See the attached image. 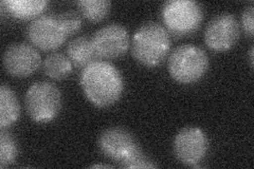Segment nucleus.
Here are the masks:
<instances>
[{
  "mask_svg": "<svg viewBox=\"0 0 254 169\" xmlns=\"http://www.w3.org/2000/svg\"><path fill=\"white\" fill-rule=\"evenodd\" d=\"M2 62L7 73L21 78L34 73L41 66L42 58L33 46L17 43L6 48Z\"/></svg>",
  "mask_w": 254,
  "mask_h": 169,
  "instance_id": "9b49d317",
  "label": "nucleus"
},
{
  "mask_svg": "<svg viewBox=\"0 0 254 169\" xmlns=\"http://www.w3.org/2000/svg\"><path fill=\"white\" fill-rule=\"evenodd\" d=\"M253 16H254V5L253 3H250L244 9L243 15H242V23L243 28L246 33L249 36H253Z\"/></svg>",
  "mask_w": 254,
  "mask_h": 169,
  "instance_id": "aec40b11",
  "label": "nucleus"
},
{
  "mask_svg": "<svg viewBox=\"0 0 254 169\" xmlns=\"http://www.w3.org/2000/svg\"><path fill=\"white\" fill-rule=\"evenodd\" d=\"M209 68V57L206 53L195 45L177 47L168 61L171 76L181 84H192L199 80Z\"/></svg>",
  "mask_w": 254,
  "mask_h": 169,
  "instance_id": "7ed1b4c3",
  "label": "nucleus"
},
{
  "mask_svg": "<svg viewBox=\"0 0 254 169\" xmlns=\"http://www.w3.org/2000/svg\"><path fill=\"white\" fill-rule=\"evenodd\" d=\"M209 141L203 130L198 127H186L174 140V154L182 164L197 166L208 154Z\"/></svg>",
  "mask_w": 254,
  "mask_h": 169,
  "instance_id": "0eeeda50",
  "label": "nucleus"
},
{
  "mask_svg": "<svg viewBox=\"0 0 254 169\" xmlns=\"http://www.w3.org/2000/svg\"><path fill=\"white\" fill-rule=\"evenodd\" d=\"M20 116V106L16 94L9 86L0 87V126L1 129L11 126Z\"/></svg>",
  "mask_w": 254,
  "mask_h": 169,
  "instance_id": "4468645a",
  "label": "nucleus"
},
{
  "mask_svg": "<svg viewBox=\"0 0 254 169\" xmlns=\"http://www.w3.org/2000/svg\"><path fill=\"white\" fill-rule=\"evenodd\" d=\"M253 46L250 48V65H251V68H253V63H254V61H253Z\"/></svg>",
  "mask_w": 254,
  "mask_h": 169,
  "instance_id": "4be33fe9",
  "label": "nucleus"
},
{
  "mask_svg": "<svg viewBox=\"0 0 254 169\" xmlns=\"http://www.w3.org/2000/svg\"><path fill=\"white\" fill-rule=\"evenodd\" d=\"M161 14L165 26L177 35L196 31L203 18L201 5L193 0H169L163 4Z\"/></svg>",
  "mask_w": 254,
  "mask_h": 169,
  "instance_id": "39448f33",
  "label": "nucleus"
},
{
  "mask_svg": "<svg viewBox=\"0 0 254 169\" xmlns=\"http://www.w3.org/2000/svg\"><path fill=\"white\" fill-rule=\"evenodd\" d=\"M90 167L91 168H110L111 166L110 165H104V164H95V165H92Z\"/></svg>",
  "mask_w": 254,
  "mask_h": 169,
  "instance_id": "412c9836",
  "label": "nucleus"
},
{
  "mask_svg": "<svg viewBox=\"0 0 254 169\" xmlns=\"http://www.w3.org/2000/svg\"><path fill=\"white\" fill-rule=\"evenodd\" d=\"M18 155V146L13 135L4 129L0 132V167L12 164Z\"/></svg>",
  "mask_w": 254,
  "mask_h": 169,
  "instance_id": "f3484780",
  "label": "nucleus"
},
{
  "mask_svg": "<svg viewBox=\"0 0 254 169\" xmlns=\"http://www.w3.org/2000/svg\"><path fill=\"white\" fill-rule=\"evenodd\" d=\"M27 37L38 49L51 51L65 43L68 35L64 30L59 14H44L32 20L27 28Z\"/></svg>",
  "mask_w": 254,
  "mask_h": 169,
  "instance_id": "423d86ee",
  "label": "nucleus"
},
{
  "mask_svg": "<svg viewBox=\"0 0 254 169\" xmlns=\"http://www.w3.org/2000/svg\"><path fill=\"white\" fill-rule=\"evenodd\" d=\"M43 68L45 74L50 78L64 79L72 72V62L66 55L54 52L45 58Z\"/></svg>",
  "mask_w": 254,
  "mask_h": 169,
  "instance_id": "2eb2a0df",
  "label": "nucleus"
},
{
  "mask_svg": "<svg viewBox=\"0 0 254 169\" xmlns=\"http://www.w3.org/2000/svg\"><path fill=\"white\" fill-rule=\"evenodd\" d=\"M76 4L84 17L94 22L104 19L111 7L108 0H81Z\"/></svg>",
  "mask_w": 254,
  "mask_h": 169,
  "instance_id": "dca6fc26",
  "label": "nucleus"
},
{
  "mask_svg": "<svg viewBox=\"0 0 254 169\" xmlns=\"http://www.w3.org/2000/svg\"><path fill=\"white\" fill-rule=\"evenodd\" d=\"M48 5L46 0H4L1 2L2 10H5L13 17L28 20L41 16Z\"/></svg>",
  "mask_w": 254,
  "mask_h": 169,
  "instance_id": "ddd939ff",
  "label": "nucleus"
},
{
  "mask_svg": "<svg viewBox=\"0 0 254 169\" xmlns=\"http://www.w3.org/2000/svg\"><path fill=\"white\" fill-rule=\"evenodd\" d=\"M121 167L124 168H157L158 166L153 162L152 160L149 158H147L146 156H144L142 154V151L139 152V154L134 155L132 157H130L129 159L125 160L124 162L120 163Z\"/></svg>",
  "mask_w": 254,
  "mask_h": 169,
  "instance_id": "6ab92c4d",
  "label": "nucleus"
},
{
  "mask_svg": "<svg viewBox=\"0 0 254 169\" xmlns=\"http://www.w3.org/2000/svg\"><path fill=\"white\" fill-rule=\"evenodd\" d=\"M98 146L103 155L119 164L141 152L137 140L123 127H110L102 131Z\"/></svg>",
  "mask_w": 254,
  "mask_h": 169,
  "instance_id": "6e6552de",
  "label": "nucleus"
},
{
  "mask_svg": "<svg viewBox=\"0 0 254 169\" xmlns=\"http://www.w3.org/2000/svg\"><path fill=\"white\" fill-rule=\"evenodd\" d=\"M171 37L168 30L159 22L148 21L134 32L131 40V54L142 65L158 66L168 55Z\"/></svg>",
  "mask_w": 254,
  "mask_h": 169,
  "instance_id": "f03ea898",
  "label": "nucleus"
},
{
  "mask_svg": "<svg viewBox=\"0 0 254 169\" xmlns=\"http://www.w3.org/2000/svg\"><path fill=\"white\" fill-rule=\"evenodd\" d=\"M79 83L86 98L97 107L114 105L121 98L124 89L121 72L105 60H95L86 66Z\"/></svg>",
  "mask_w": 254,
  "mask_h": 169,
  "instance_id": "f257e3e1",
  "label": "nucleus"
},
{
  "mask_svg": "<svg viewBox=\"0 0 254 169\" xmlns=\"http://www.w3.org/2000/svg\"><path fill=\"white\" fill-rule=\"evenodd\" d=\"M67 54L72 65L77 68H85L98 58L92 40L87 36H78L71 40L67 46Z\"/></svg>",
  "mask_w": 254,
  "mask_h": 169,
  "instance_id": "f8f14e48",
  "label": "nucleus"
},
{
  "mask_svg": "<svg viewBox=\"0 0 254 169\" xmlns=\"http://www.w3.org/2000/svg\"><path fill=\"white\" fill-rule=\"evenodd\" d=\"M92 45L100 58H116L128 50L129 33L121 23H108L93 34Z\"/></svg>",
  "mask_w": 254,
  "mask_h": 169,
  "instance_id": "9d476101",
  "label": "nucleus"
},
{
  "mask_svg": "<svg viewBox=\"0 0 254 169\" xmlns=\"http://www.w3.org/2000/svg\"><path fill=\"white\" fill-rule=\"evenodd\" d=\"M62 26L68 36L74 34L82 27V18L76 11H65L59 14Z\"/></svg>",
  "mask_w": 254,
  "mask_h": 169,
  "instance_id": "a211bd4d",
  "label": "nucleus"
},
{
  "mask_svg": "<svg viewBox=\"0 0 254 169\" xmlns=\"http://www.w3.org/2000/svg\"><path fill=\"white\" fill-rule=\"evenodd\" d=\"M26 109L30 117L37 123L53 120L62 108V93L49 82L32 84L25 96Z\"/></svg>",
  "mask_w": 254,
  "mask_h": 169,
  "instance_id": "20e7f679",
  "label": "nucleus"
},
{
  "mask_svg": "<svg viewBox=\"0 0 254 169\" xmlns=\"http://www.w3.org/2000/svg\"><path fill=\"white\" fill-rule=\"evenodd\" d=\"M240 23L233 14L221 13L209 21L204 31V42L211 50L227 51L240 38Z\"/></svg>",
  "mask_w": 254,
  "mask_h": 169,
  "instance_id": "1a4fd4ad",
  "label": "nucleus"
}]
</instances>
